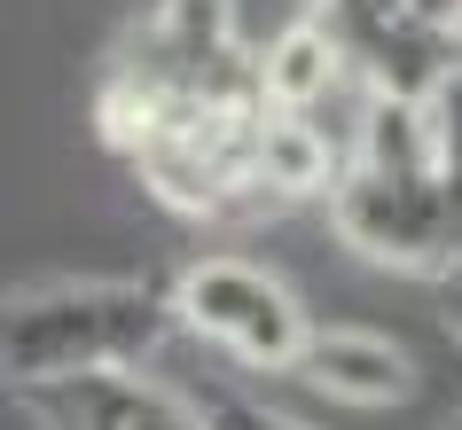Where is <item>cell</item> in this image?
Masks as SVG:
<instances>
[{
	"mask_svg": "<svg viewBox=\"0 0 462 430\" xmlns=\"http://www.w3.org/2000/svg\"><path fill=\"white\" fill-rule=\"evenodd\" d=\"M329 212H337L345 242L368 251L376 266L431 274V282L447 266H462L447 196L431 180V149H423V110H415V95H392V87L368 95L361 133H353L337 180H329Z\"/></svg>",
	"mask_w": 462,
	"mask_h": 430,
	"instance_id": "cell-1",
	"label": "cell"
},
{
	"mask_svg": "<svg viewBox=\"0 0 462 430\" xmlns=\"http://www.w3.org/2000/svg\"><path fill=\"white\" fill-rule=\"evenodd\" d=\"M251 95H267V87H259V55L236 32V0H149L102 78V142L125 157L149 125L180 118L196 102Z\"/></svg>",
	"mask_w": 462,
	"mask_h": 430,
	"instance_id": "cell-2",
	"label": "cell"
},
{
	"mask_svg": "<svg viewBox=\"0 0 462 430\" xmlns=\"http://www.w3.org/2000/svg\"><path fill=\"white\" fill-rule=\"evenodd\" d=\"M172 321L165 289L142 282H32L0 297V383H55L87 368H149L165 352Z\"/></svg>",
	"mask_w": 462,
	"mask_h": 430,
	"instance_id": "cell-3",
	"label": "cell"
},
{
	"mask_svg": "<svg viewBox=\"0 0 462 430\" xmlns=\"http://www.w3.org/2000/svg\"><path fill=\"white\" fill-rule=\"evenodd\" d=\"M165 297H172L180 336H196L227 368H291L298 344H306L298 297L251 259H196Z\"/></svg>",
	"mask_w": 462,
	"mask_h": 430,
	"instance_id": "cell-4",
	"label": "cell"
},
{
	"mask_svg": "<svg viewBox=\"0 0 462 430\" xmlns=\"http://www.w3.org/2000/svg\"><path fill=\"white\" fill-rule=\"evenodd\" d=\"M24 399L48 430H204L180 383H157L149 368H87V376L32 383Z\"/></svg>",
	"mask_w": 462,
	"mask_h": 430,
	"instance_id": "cell-5",
	"label": "cell"
},
{
	"mask_svg": "<svg viewBox=\"0 0 462 430\" xmlns=\"http://www.w3.org/2000/svg\"><path fill=\"white\" fill-rule=\"evenodd\" d=\"M291 376L314 399H337V407H408L423 391L415 352L400 336H376V329H306Z\"/></svg>",
	"mask_w": 462,
	"mask_h": 430,
	"instance_id": "cell-6",
	"label": "cell"
},
{
	"mask_svg": "<svg viewBox=\"0 0 462 430\" xmlns=\"http://www.w3.org/2000/svg\"><path fill=\"white\" fill-rule=\"evenodd\" d=\"M314 16L337 32L345 55H353L376 87H392V95H423V87L447 71V40L415 24L408 0H321Z\"/></svg>",
	"mask_w": 462,
	"mask_h": 430,
	"instance_id": "cell-7",
	"label": "cell"
},
{
	"mask_svg": "<svg viewBox=\"0 0 462 430\" xmlns=\"http://www.w3.org/2000/svg\"><path fill=\"white\" fill-rule=\"evenodd\" d=\"M337 165H345L337 133H321L314 118H291V110H267V125H259V204L329 196Z\"/></svg>",
	"mask_w": 462,
	"mask_h": 430,
	"instance_id": "cell-8",
	"label": "cell"
},
{
	"mask_svg": "<svg viewBox=\"0 0 462 430\" xmlns=\"http://www.w3.org/2000/svg\"><path fill=\"white\" fill-rule=\"evenodd\" d=\"M415 110H423L431 180H439V196H447V219H455V242H462V71H455V63L415 95Z\"/></svg>",
	"mask_w": 462,
	"mask_h": 430,
	"instance_id": "cell-9",
	"label": "cell"
},
{
	"mask_svg": "<svg viewBox=\"0 0 462 430\" xmlns=\"http://www.w3.org/2000/svg\"><path fill=\"white\" fill-rule=\"evenodd\" d=\"M180 399L204 415V430H321V423H306V415H291V407H274V399H251L244 383L212 376V368H189Z\"/></svg>",
	"mask_w": 462,
	"mask_h": 430,
	"instance_id": "cell-10",
	"label": "cell"
},
{
	"mask_svg": "<svg viewBox=\"0 0 462 430\" xmlns=\"http://www.w3.org/2000/svg\"><path fill=\"white\" fill-rule=\"evenodd\" d=\"M408 16L439 40H462V0H408Z\"/></svg>",
	"mask_w": 462,
	"mask_h": 430,
	"instance_id": "cell-11",
	"label": "cell"
},
{
	"mask_svg": "<svg viewBox=\"0 0 462 430\" xmlns=\"http://www.w3.org/2000/svg\"><path fill=\"white\" fill-rule=\"evenodd\" d=\"M439 297H447V329H455V344H462V266L439 274Z\"/></svg>",
	"mask_w": 462,
	"mask_h": 430,
	"instance_id": "cell-12",
	"label": "cell"
},
{
	"mask_svg": "<svg viewBox=\"0 0 462 430\" xmlns=\"http://www.w3.org/2000/svg\"><path fill=\"white\" fill-rule=\"evenodd\" d=\"M447 430H462V407H455V415H447Z\"/></svg>",
	"mask_w": 462,
	"mask_h": 430,
	"instance_id": "cell-13",
	"label": "cell"
}]
</instances>
